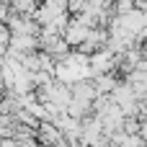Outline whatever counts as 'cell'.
I'll list each match as a JSON object with an SVG mask.
<instances>
[{
	"mask_svg": "<svg viewBox=\"0 0 147 147\" xmlns=\"http://www.w3.org/2000/svg\"><path fill=\"white\" fill-rule=\"evenodd\" d=\"M90 26H85L78 16H72V21H70V26H67V31H65V41L72 47V49H80L85 41H88V36H90Z\"/></svg>",
	"mask_w": 147,
	"mask_h": 147,
	"instance_id": "1",
	"label": "cell"
},
{
	"mask_svg": "<svg viewBox=\"0 0 147 147\" xmlns=\"http://www.w3.org/2000/svg\"><path fill=\"white\" fill-rule=\"evenodd\" d=\"M114 67H116V54H114L111 49L96 52V54L90 57V70H93V78H98V75H106V72H111Z\"/></svg>",
	"mask_w": 147,
	"mask_h": 147,
	"instance_id": "2",
	"label": "cell"
},
{
	"mask_svg": "<svg viewBox=\"0 0 147 147\" xmlns=\"http://www.w3.org/2000/svg\"><path fill=\"white\" fill-rule=\"evenodd\" d=\"M93 85H96L98 96H111V93L119 88V80H116V75H114V72H106V75L93 78Z\"/></svg>",
	"mask_w": 147,
	"mask_h": 147,
	"instance_id": "3",
	"label": "cell"
}]
</instances>
